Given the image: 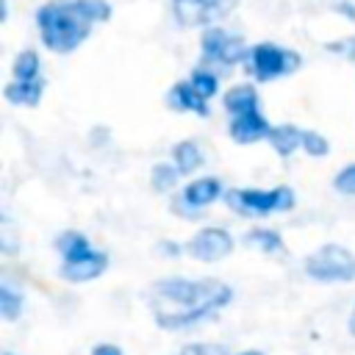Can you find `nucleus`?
Wrapping results in <instances>:
<instances>
[{
    "label": "nucleus",
    "instance_id": "obj_1",
    "mask_svg": "<svg viewBox=\"0 0 355 355\" xmlns=\"http://www.w3.org/2000/svg\"><path fill=\"white\" fill-rule=\"evenodd\" d=\"M147 297L155 322L164 330H180L225 308L233 297V288L214 277H202V280L166 277L150 286Z\"/></svg>",
    "mask_w": 355,
    "mask_h": 355
},
{
    "label": "nucleus",
    "instance_id": "obj_2",
    "mask_svg": "<svg viewBox=\"0 0 355 355\" xmlns=\"http://www.w3.org/2000/svg\"><path fill=\"white\" fill-rule=\"evenodd\" d=\"M111 17L105 0H50L36 11L42 42L53 53H72L94 28Z\"/></svg>",
    "mask_w": 355,
    "mask_h": 355
},
{
    "label": "nucleus",
    "instance_id": "obj_3",
    "mask_svg": "<svg viewBox=\"0 0 355 355\" xmlns=\"http://www.w3.org/2000/svg\"><path fill=\"white\" fill-rule=\"evenodd\" d=\"M225 202L241 216H266L275 211H288L294 205V191L288 186H277L269 191L261 189H230L225 191Z\"/></svg>",
    "mask_w": 355,
    "mask_h": 355
},
{
    "label": "nucleus",
    "instance_id": "obj_4",
    "mask_svg": "<svg viewBox=\"0 0 355 355\" xmlns=\"http://www.w3.org/2000/svg\"><path fill=\"white\" fill-rule=\"evenodd\" d=\"M305 272L319 283H347L355 277V255L341 244H324L305 258Z\"/></svg>",
    "mask_w": 355,
    "mask_h": 355
},
{
    "label": "nucleus",
    "instance_id": "obj_5",
    "mask_svg": "<svg viewBox=\"0 0 355 355\" xmlns=\"http://www.w3.org/2000/svg\"><path fill=\"white\" fill-rule=\"evenodd\" d=\"M300 64L302 58L297 50H283L272 42H261L250 53V69L258 80H275L280 75H291L300 69Z\"/></svg>",
    "mask_w": 355,
    "mask_h": 355
},
{
    "label": "nucleus",
    "instance_id": "obj_6",
    "mask_svg": "<svg viewBox=\"0 0 355 355\" xmlns=\"http://www.w3.org/2000/svg\"><path fill=\"white\" fill-rule=\"evenodd\" d=\"M202 58H205V64L233 67L247 58V44L236 33H227L222 28H208L202 33Z\"/></svg>",
    "mask_w": 355,
    "mask_h": 355
},
{
    "label": "nucleus",
    "instance_id": "obj_7",
    "mask_svg": "<svg viewBox=\"0 0 355 355\" xmlns=\"http://www.w3.org/2000/svg\"><path fill=\"white\" fill-rule=\"evenodd\" d=\"M239 0H172V11L180 25L186 28H200L219 22L236 8Z\"/></svg>",
    "mask_w": 355,
    "mask_h": 355
},
{
    "label": "nucleus",
    "instance_id": "obj_8",
    "mask_svg": "<svg viewBox=\"0 0 355 355\" xmlns=\"http://www.w3.org/2000/svg\"><path fill=\"white\" fill-rule=\"evenodd\" d=\"M186 252L197 261H222L233 252V236L222 227H202L186 244Z\"/></svg>",
    "mask_w": 355,
    "mask_h": 355
},
{
    "label": "nucleus",
    "instance_id": "obj_9",
    "mask_svg": "<svg viewBox=\"0 0 355 355\" xmlns=\"http://www.w3.org/2000/svg\"><path fill=\"white\" fill-rule=\"evenodd\" d=\"M269 130H272V125L263 119V114L258 108L247 111L241 116H230V125H227L230 139L239 141V144H252V141L269 139Z\"/></svg>",
    "mask_w": 355,
    "mask_h": 355
},
{
    "label": "nucleus",
    "instance_id": "obj_10",
    "mask_svg": "<svg viewBox=\"0 0 355 355\" xmlns=\"http://www.w3.org/2000/svg\"><path fill=\"white\" fill-rule=\"evenodd\" d=\"M108 266V255L100 250H92L89 255L78 258V261H64L61 263V277H67L69 283H83V280H94L105 272Z\"/></svg>",
    "mask_w": 355,
    "mask_h": 355
},
{
    "label": "nucleus",
    "instance_id": "obj_11",
    "mask_svg": "<svg viewBox=\"0 0 355 355\" xmlns=\"http://www.w3.org/2000/svg\"><path fill=\"white\" fill-rule=\"evenodd\" d=\"M222 194V183L216 178H200V180H191L183 194H180V211L189 214V211H197V208H205L211 205L214 200H219Z\"/></svg>",
    "mask_w": 355,
    "mask_h": 355
},
{
    "label": "nucleus",
    "instance_id": "obj_12",
    "mask_svg": "<svg viewBox=\"0 0 355 355\" xmlns=\"http://www.w3.org/2000/svg\"><path fill=\"white\" fill-rule=\"evenodd\" d=\"M166 103H169L175 111H194V114H200V116L208 114V103H205V97H202L189 80L175 83V86L169 89V94H166Z\"/></svg>",
    "mask_w": 355,
    "mask_h": 355
},
{
    "label": "nucleus",
    "instance_id": "obj_13",
    "mask_svg": "<svg viewBox=\"0 0 355 355\" xmlns=\"http://www.w3.org/2000/svg\"><path fill=\"white\" fill-rule=\"evenodd\" d=\"M269 144L277 150V155L288 158L297 147H302V130L297 125H272L269 130Z\"/></svg>",
    "mask_w": 355,
    "mask_h": 355
},
{
    "label": "nucleus",
    "instance_id": "obj_14",
    "mask_svg": "<svg viewBox=\"0 0 355 355\" xmlns=\"http://www.w3.org/2000/svg\"><path fill=\"white\" fill-rule=\"evenodd\" d=\"M225 108L230 116H241L247 111H255L258 108V92L250 86V83H241V86H233L227 94H225Z\"/></svg>",
    "mask_w": 355,
    "mask_h": 355
},
{
    "label": "nucleus",
    "instance_id": "obj_15",
    "mask_svg": "<svg viewBox=\"0 0 355 355\" xmlns=\"http://www.w3.org/2000/svg\"><path fill=\"white\" fill-rule=\"evenodd\" d=\"M42 89H44V80H11L6 86V100L8 103H17V105H36L39 97H42Z\"/></svg>",
    "mask_w": 355,
    "mask_h": 355
},
{
    "label": "nucleus",
    "instance_id": "obj_16",
    "mask_svg": "<svg viewBox=\"0 0 355 355\" xmlns=\"http://www.w3.org/2000/svg\"><path fill=\"white\" fill-rule=\"evenodd\" d=\"M55 250L61 252L64 261H78V258L89 255L94 247L89 244V239H86L83 233H78V230H67V233H61V236L55 239Z\"/></svg>",
    "mask_w": 355,
    "mask_h": 355
},
{
    "label": "nucleus",
    "instance_id": "obj_17",
    "mask_svg": "<svg viewBox=\"0 0 355 355\" xmlns=\"http://www.w3.org/2000/svg\"><path fill=\"white\" fill-rule=\"evenodd\" d=\"M172 158H175V166H178L180 175H189V172H194V169L202 164V153H200V147H197L194 141H180V144H175V147H172Z\"/></svg>",
    "mask_w": 355,
    "mask_h": 355
},
{
    "label": "nucleus",
    "instance_id": "obj_18",
    "mask_svg": "<svg viewBox=\"0 0 355 355\" xmlns=\"http://www.w3.org/2000/svg\"><path fill=\"white\" fill-rule=\"evenodd\" d=\"M14 80H39V55L33 50H22L14 58Z\"/></svg>",
    "mask_w": 355,
    "mask_h": 355
},
{
    "label": "nucleus",
    "instance_id": "obj_19",
    "mask_svg": "<svg viewBox=\"0 0 355 355\" xmlns=\"http://www.w3.org/2000/svg\"><path fill=\"white\" fill-rule=\"evenodd\" d=\"M244 241H247L250 247L261 250V252H280V250H283L280 236H277L275 230H266V227H255V230H250V233L244 236Z\"/></svg>",
    "mask_w": 355,
    "mask_h": 355
},
{
    "label": "nucleus",
    "instance_id": "obj_20",
    "mask_svg": "<svg viewBox=\"0 0 355 355\" xmlns=\"http://www.w3.org/2000/svg\"><path fill=\"white\" fill-rule=\"evenodd\" d=\"M189 83L208 100V97H214L216 94V86H219V78H216V72H211V69H205V67H197L194 72H191V78H189Z\"/></svg>",
    "mask_w": 355,
    "mask_h": 355
},
{
    "label": "nucleus",
    "instance_id": "obj_21",
    "mask_svg": "<svg viewBox=\"0 0 355 355\" xmlns=\"http://www.w3.org/2000/svg\"><path fill=\"white\" fill-rule=\"evenodd\" d=\"M19 311H22V294H17L8 283H3L0 286V313H3V319L14 322L19 316Z\"/></svg>",
    "mask_w": 355,
    "mask_h": 355
},
{
    "label": "nucleus",
    "instance_id": "obj_22",
    "mask_svg": "<svg viewBox=\"0 0 355 355\" xmlns=\"http://www.w3.org/2000/svg\"><path fill=\"white\" fill-rule=\"evenodd\" d=\"M178 166H172V164H158V166H153V189L155 191H169L175 183H178Z\"/></svg>",
    "mask_w": 355,
    "mask_h": 355
},
{
    "label": "nucleus",
    "instance_id": "obj_23",
    "mask_svg": "<svg viewBox=\"0 0 355 355\" xmlns=\"http://www.w3.org/2000/svg\"><path fill=\"white\" fill-rule=\"evenodd\" d=\"M302 150H305L308 155H313V158H322V155H327L330 144H327V139H324L322 133H316V130H302Z\"/></svg>",
    "mask_w": 355,
    "mask_h": 355
},
{
    "label": "nucleus",
    "instance_id": "obj_24",
    "mask_svg": "<svg viewBox=\"0 0 355 355\" xmlns=\"http://www.w3.org/2000/svg\"><path fill=\"white\" fill-rule=\"evenodd\" d=\"M336 189L344 191V194H355V164L344 166V169L336 175Z\"/></svg>",
    "mask_w": 355,
    "mask_h": 355
},
{
    "label": "nucleus",
    "instance_id": "obj_25",
    "mask_svg": "<svg viewBox=\"0 0 355 355\" xmlns=\"http://www.w3.org/2000/svg\"><path fill=\"white\" fill-rule=\"evenodd\" d=\"M180 355H225V349L216 344H194V347H186Z\"/></svg>",
    "mask_w": 355,
    "mask_h": 355
},
{
    "label": "nucleus",
    "instance_id": "obj_26",
    "mask_svg": "<svg viewBox=\"0 0 355 355\" xmlns=\"http://www.w3.org/2000/svg\"><path fill=\"white\" fill-rule=\"evenodd\" d=\"M92 355H122V349H119V347H114V344H97Z\"/></svg>",
    "mask_w": 355,
    "mask_h": 355
},
{
    "label": "nucleus",
    "instance_id": "obj_27",
    "mask_svg": "<svg viewBox=\"0 0 355 355\" xmlns=\"http://www.w3.org/2000/svg\"><path fill=\"white\" fill-rule=\"evenodd\" d=\"M330 50H347V55H355V42H338V44H327Z\"/></svg>",
    "mask_w": 355,
    "mask_h": 355
},
{
    "label": "nucleus",
    "instance_id": "obj_28",
    "mask_svg": "<svg viewBox=\"0 0 355 355\" xmlns=\"http://www.w3.org/2000/svg\"><path fill=\"white\" fill-rule=\"evenodd\" d=\"M338 8H341L344 14H349V17H355V8H352V6H338Z\"/></svg>",
    "mask_w": 355,
    "mask_h": 355
},
{
    "label": "nucleus",
    "instance_id": "obj_29",
    "mask_svg": "<svg viewBox=\"0 0 355 355\" xmlns=\"http://www.w3.org/2000/svg\"><path fill=\"white\" fill-rule=\"evenodd\" d=\"M349 333H352V336H355V311H352V313H349Z\"/></svg>",
    "mask_w": 355,
    "mask_h": 355
},
{
    "label": "nucleus",
    "instance_id": "obj_30",
    "mask_svg": "<svg viewBox=\"0 0 355 355\" xmlns=\"http://www.w3.org/2000/svg\"><path fill=\"white\" fill-rule=\"evenodd\" d=\"M241 355H261V352H255V349H250V352H241Z\"/></svg>",
    "mask_w": 355,
    "mask_h": 355
},
{
    "label": "nucleus",
    "instance_id": "obj_31",
    "mask_svg": "<svg viewBox=\"0 0 355 355\" xmlns=\"http://www.w3.org/2000/svg\"><path fill=\"white\" fill-rule=\"evenodd\" d=\"M3 355H11V352H3Z\"/></svg>",
    "mask_w": 355,
    "mask_h": 355
}]
</instances>
